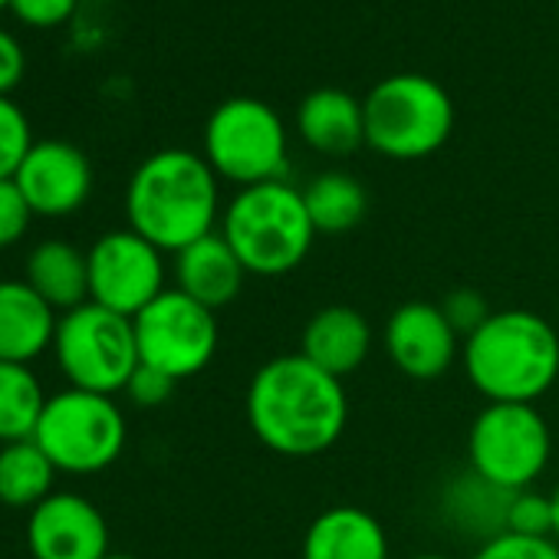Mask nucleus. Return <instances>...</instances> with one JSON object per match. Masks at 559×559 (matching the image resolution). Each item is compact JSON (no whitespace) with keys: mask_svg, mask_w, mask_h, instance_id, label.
Segmentation results:
<instances>
[{"mask_svg":"<svg viewBox=\"0 0 559 559\" xmlns=\"http://www.w3.org/2000/svg\"><path fill=\"white\" fill-rule=\"evenodd\" d=\"M47 408L44 385L31 366L0 362V444L34 438Z\"/></svg>","mask_w":559,"mask_h":559,"instance_id":"obj_23","label":"nucleus"},{"mask_svg":"<svg viewBox=\"0 0 559 559\" xmlns=\"http://www.w3.org/2000/svg\"><path fill=\"white\" fill-rule=\"evenodd\" d=\"M14 181L24 191L34 214L67 217V214H76L90 201L93 165L76 145L47 139V142H34Z\"/></svg>","mask_w":559,"mask_h":559,"instance_id":"obj_14","label":"nucleus"},{"mask_svg":"<svg viewBox=\"0 0 559 559\" xmlns=\"http://www.w3.org/2000/svg\"><path fill=\"white\" fill-rule=\"evenodd\" d=\"M57 323V310L27 280H0V362L31 366L53 349Z\"/></svg>","mask_w":559,"mask_h":559,"instance_id":"obj_16","label":"nucleus"},{"mask_svg":"<svg viewBox=\"0 0 559 559\" xmlns=\"http://www.w3.org/2000/svg\"><path fill=\"white\" fill-rule=\"evenodd\" d=\"M221 237L253 276L294 273L317 237L304 191L287 181L240 188L221 217Z\"/></svg>","mask_w":559,"mask_h":559,"instance_id":"obj_4","label":"nucleus"},{"mask_svg":"<svg viewBox=\"0 0 559 559\" xmlns=\"http://www.w3.org/2000/svg\"><path fill=\"white\" fill-rule=\"evenodd\" d=\"M217 175L207 158L165 148L148 155L126 191L129 227L155 243L162 253H178L188 243L214 234L217 221Z\"/></svg>","mask_w":559,"mask_h":559,"instance_id":"obj_2","label":"nucleus"},{"mask_svg":"<svg viewBox=\"0 0 559 559\" xmlns=\"http://www.w3.org/2000/svg\"><path fill=\"white\" fill-rule=\"evenodd\" d=\"M175 385H178V382H175L171 376H165V372H158V369H152V366H139V369L132 372L129 385H126V395H129L135 405H142V408H158V405H165V402L171 399Z\"/></svg>","mask_w":559,"mask_h":559,"instance_id":"obj_30","label":"nucleus"},{"mask_svg":"<svg viewBox=\"0 0 559 559\" xmlns=\"http://www.w3.org/2000/svg\"><path fill=\"white\" fill-rule=\"evenodd\" d=\"M297 129L323 155H353L366 142V109L343 90H313L300 103Z\"/></svg>","mask_w":559,"mask_h":559,"instance_id":"obj_19","label":"nucleus"},{"mask_svg":"<svg viewBox=\"0 0 559 559\" xmlns=\"http://www.w3.org/2000/svg\"><path fill=\"white\" fill-rule=\"evenodd\" d=\"M34 221V207L14 178H0V250L14 247Z\"/></svg>","mask_w":559,"mask_h":559,"instance_id":"obj_26","label":"nucleus"},{"mask_svg":"<svg viewBox=\"0 0 559 559\" xmlns=\"http://www.w3.org/2000/svg\"><path fill=\"white\" fill-rule=\"evenodd\" d=\"M243 280L247 270L240 257L217 230L175 253V284H178L175 290H181L185 297H191L194 304L214 313L240 297Z\"/></svg>","mask_w":559,"mask_h":559,"instance_id":"obj_15","label":"nucleus"},{"mask_svg":"<svg viewBox=\"0 0 559 559\" xmlns=\"http://www.w3.org/2000/svg\"><path fill=\"white\" fill-rule=\"evenodd\" d=\"M132 326L142 366H152L175 382L204 372L221 340L214 310L194 304L181 290H165L132 320Z\"/></svg>","mask_w":559,"mask_h":559,"instance_id":"obj_10","label":"nucleus"},{"mask_svg":"<svg viewBox=\"0 0 559 559\" xmlns=\"http://www.w3.org/2000/svg\"><path fill=\"white\" fill-rule=\"evenodd\" d=\"M507 533L536 536V539L552 536V500H549V493H539L533 487L510 493V503H507Z\"/></svg>","mask_w":559,"mask_h":559,"instance_id":"obj_25","label":"nucleus"},{"mask_svg":"<svg viewBox=\"0 0 559 559\" xmlns=\"http://www.w3.org/2000/svg\"><path fill=\"white\" fill-rule=\"evenodd\" d=\"M90 257V300L135 320L152 300L165 294V260L132 227L103 234Z\"/></svg>","mask_w":559,"mask_h":559,"instance_id":"obj_11","label":"nucleus"},{"mask_svg":"<svg viewBox=\"0 0 559 559\" xmlns=\"http://www.w3.org/2000/svg\"><path fill=\"white\" fill-rule=\"evenodd\" d=\"M27 284L53 310L70 313L90 304V257L67 240H44L27 257Z\"/></svg>","mask_w":559,"mask_h":559,"instance_id":"obj_20","label":"nucleus"},{"mask_svg":"<svg viewBox=\"0 0 559 559\" xmlns=\"http://www.w3.org/2000/svg\"><path fill=\"white\" fill-rule=\"evenodd\" d=\"M80 0H11V11L17 14V21H24L27 27H60L76 14Z\"/></svg>","mask_w":559,"mask_h":559,"instance_id":"obj_29","label":"nucleus"},{"mask_svg":"<svg viewBox=\"0 0 559 559\" xmlns=\"http://www.w3.org/2000/svg\"><path fill=\"white\" fill-rule=\"evenodd\" d=\"M382 343L392 366L415 382L441 379L464 346L448 317L441 313V307L421 300L405 304L389 317Z\"/></svg>","mask_w":559,"mask_h":559,"instance_id":"obj_12","label":"nucleus"},{"mask_svg":"<svg viewBox=\"0 0 559 559\" xmlns=\"http://www.w3.org/2000/svg\"><path fill=\"white\" fill-rule=\"evenodd\" d=\"M549 425L533 405L490 402L471 425V471L500 490H526L549 464Z\"/></svg>","mask_w":559,"mask_h":559,"instance_id":"obj_9","label":"nucleus"},{"mask_svg":"<svg viewBox=\"0 0 559 559\" xmlns=\"http://www.w3.org/2000/svg\"><path fill=\"white\" fill-rule=\"evenodd\" d=\"M27 549L34 559H106V516L83 493H50L31 510Z\"/></svg>","mask_w":559,"mask_h":559,"instance_id":"obj_13","label":"nucleus"},{"mask_svg":"<svg viewBox=\"0 0 559 559\" xmlns=\"http://www.w3.org/2000/svg\"><path fill=\"white\" fill-rule=\"evenodd\" d=\"M53 356L70 389L96 395L126 392L132 372L142 366L132 320L93 300L60 317Z\"/></svg>","mask_w":559,"mask_h":559,"instance_id":"obj_6","label":"nucleus"},{"mask_svg":"<svg viewBox=\"0 0 559 559\" xmlns=\"http://www.w3.org/2000/svg\"><path fill=\"white\" fill-rule=\"evenodd\" d=\"M106 559H135V556H129V552H109Z\"/></svg>","mask_w":559,"mask_h":559,"instance_id":"obj_34","label":"nucleus"},{"mask_svg":"<svg viewBox=\"0 0 559 559\" xmlns=\"http://www.w3.org/2000/svg\"><path fill=\"white\" fill-rule=\"evenodd\" d=\"M313 366L323 372L346 379L353 376L372 353V326L353 307H326L310 317L304 330V349Z\"/></svg>","mask_w":559,"mask_h":559,"instance_id":"obj_17","label":"nucleus"},{"mask_svg":"<svg viewBox=\"0 0 559 559\" xmlns=\"http://www.w3.org/2000/svg\"><path fill=\"white\" fill-rule=\"evenodd\" d=\"M57 467L34 438L0 448V503L34 510L53 493Z\"/></svg>","mask_w":559,"mask_h":559,"instance_id":"obj_21","label":"nucleus"},{"mask_svg":"<svg viewBox=\"0 0 559 559\" xmlns=\"http://www.w3.org/2000/svg\"><path fill=\"white\" fill-rule=\"evenodd\" d=\"M438 307H441V313L448 317V323L454 326V333H457L461 340H467L471 333H477V330L490 320L487 300H484L477 290H471V287L451 290V294L444 297V304H438Z\"/></svg>","mask_w":559,"mask_h":559,"instance_id":"obj_28","label":"nucleus"},{"mask_svg":"<svg viewBox=\"0 0 559 559\" xmlns=\"http://www.w3.org/2000/svg\"><path fill=\"white\" fill-rule=\"evenodd\" d=\"M549 500H552V533L559 536V484H556V490L549 493Z\"/></svg>","mask_w":559,"mask_h":559,"instance_id":"obj_32","label":"nucleus"},{"mask_svg":"<svg viewBox=\"0 0 559 559\" xmlns=\"http://www.w3.org/2000/svg\"><path fill=\"white\" fill-rule=\"evenodd\" d=\"M31 148L34 135L24 109L11 96H0V178H14Z\"/></svg>","mask_w":559,"mask_h":559,"instance_id":"obj_24","label":"nucleus"},{"mask_svg":"<svg viewBox=\"0 0 559 559\" xmlns=\"http://www.w3.org/2000/svg\"><path fill=\"white\" fill-rule=\"evenodd\" d=\"M474 559H559V546L552 536L536 539V536H516V533H500L487 539Z\"/></svg>","mask_w":559,"mask_h":559,"instance_id":"obj_27","label":"nucleus"},{"mask_svg":"<svg viewBox=\"0 0 559 559\" xmlns=\"http://www.w3.org/2000/svg\"><path fill=\"white\" fill-rule=\"evenodd\" d=\"M247 421L257 441L280 457L326 454L349 425L343 379L304 353L263 362L247 389Z\"/></svg>","mask_w":559,"mask_h":559,"instance_id":"obj_1","label":"nucleus"},{"mask_svg":"<svg viewBox=\"0 0 559 559\" xmlns=\"http://www.w3.org/2000/svg\"><path fill=\"white\" fill-rule=\"evenodd\" d=\"M412 559H451V556H441V552H425V556H412Z\"/></svg>","mask_w":559,"mask_h":559,"instance_id":"obj_33","label":"nucleus"},{"mask_svg":"<svg viewBox=\"0 0 559 559\" xmlns=\"http://www.w3.org/2000/svg\"><path fill=\"white\" fill-rule=\"evenodd\" d=\"M4 8H11V0H0V11H4Z\"/></svg>","mask_w":559,"mask_h":559,"instance_id":"obj_35","label":"nucleus"},{"mask_svg":"<svg viewBox=\"0 0 559 559\" xmlns=\"http://www.w3.org/2000/svg\"><path fill=\"white\" fill-rule=\"evenodd\" d=\"M24 70H27V57L21 44L8 31H0V96L17 90V83L24 80Z\"/></svg>","mask_w":559,"mask_h":559,"instance_id":"obj_31","label":"nucleus"},{"mask_svg":"<svg viewBox=\"0 0 559 559\" xmlns=\"http://www.w3.org/2000/svg\"><path fill=\"white\" fill-rule=\"evenodd\" d=\"M471 385L487 402L533 405L559 379V336L530 310L490 313L461 346Z\"/></svg>","mask_w":559,"mask_h":559,"instance_id":"obj_3","label":"nucleus"},{"mask_svg":"<svg viewBox=\"0 0 559 559\" xmlns=\"http://www.w3.org/2000/svg\"><path fill=\"white\" fill-rule=\"evenodd\" d=\"M204 158L214 175L253 188L284 181L287 171V129L266 103L237 96L221 103L204 126Z\"/></svg>","mask_w":559,"mask_h":559,"instance_id":"obj_8","label":"nucleus"},{"mask_svg":"<svg viewBox=\"0 0 559 559\" xmlns=\"http://www.w3.org/2000/svg\"><path fill=\"white\" fill-rule=\"evenodd\" d=\"M366 109V142L395 162H415L438 152L454 129L451 96L421 73H399L382 80Z\"/></svg>","mask_w":559,"mask_h":559,"instance_id":"obj_5","label":"nucleus"},{"mask_svg":"<svg viewBox=\"0 0 559 559\" xmlns=\"http://www.w3.org/2000/svg\"><path fill=\"white\" fill-rule=\"evenodd\" d=\"M40 451L67 474H99L126 448V418L112 395L67 389L47 399L34 431Z\"/></svg>","mask_w":559,"mask_h":559,"instance_id":"obj_7","label":"nucleus"},{"mask_svg":"<svg viewBox=\"0 0 559 559\" xmlns=\"http://www.w3.org/2000/svg\"><path fill=\"white\" fill-rule=\"evenodd\" d=\"M304 559H389V536L369 510L336 503L307 526Z\"/></svg>","mask_w":559,"mask_h":559,"instance_id":"obj_18","label":"nucleus"},{"mask_svg":"<svg viewBox=\"0 0 559 559\" xmlns=\"http://www.w3.org/2000/svg\"><path fill=\"white\" fill-rule=\"evenodd\" d=\"M304 201L317 234H346L362 224L369 211V194L362 181L346 171H326L313 178L304 191Z\"/></svg>","mask_w":559,"mask_h":559,"instance_id":"obj_22","label":"nucleus"}]
</instances>
